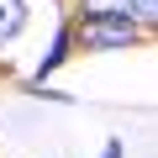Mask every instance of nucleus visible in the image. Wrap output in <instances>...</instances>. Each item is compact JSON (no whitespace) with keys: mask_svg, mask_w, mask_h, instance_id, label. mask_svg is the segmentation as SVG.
I'll return each instance as SVG.
<instances>
[{"mask_svg":"<svg viewBox=\"0 0 158 158\" xmlns=\"http://www.w3.org/2000/svg\"><path fill=\"white\" fill-rule=\"evenodd\" d=\"M106 158H121V148H111V153H106Z\"/></svg>","mask_w":158,"mask_h":158,"instance_id":"obj_5","label":"nucleus"},{"mask_svg":"<svg viewBox=\"0 0 158 158\" xmlns=\"http://www.w3.org/2000/svg\"><path fill=\"white\" fill-rule=\"evenodd\" d=\"M137 16H148V21H158V0H137Z\"/></svg>","mask_w":158,"mask_h":158,"instance_id":"obj_4","label":"nucleus"},{"mask_svg":"<svg viewBox=\"0 0 158 158\" xmlns=\"http://www.w3.org/2000/svg\"><path fill=\"white\" fill-rule=\"evenodd\" d=\"M21 27H27V6L21 0H0V42H11Z\"/></svg>","mask_w":158,"mask_h":158,"instance_id":"obj_3","label":"nucleus"},{"mask_svg":"<svg viewBox=\"0 0 158 158\" xmlns=\"http://www.w3.org/2000/svg\"><path fill=\"white\" fill-rule=\"evenodd\" d=\"M137 32H132V21L127 16H85L79 21V42L85 48H127Z\"/></svg>","mask_w":158,"mask_h":158,"instance_id":"obj_1","label":"nucleus"},{"mask_svg":"<svg viewBox=\"0 0 158 158\" xmlns=\"http://www.w3.org/2000/svg\"><path fill=\"white\" fill-rule=\"evenodd\" d=\"M79 11L85 16H137V0H79Z\"/></svg>","mask_w":158,"mask_h":158,"instance_id":"obj_2","label":"nucleus"}]
</instances>
